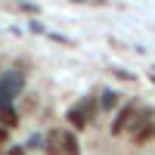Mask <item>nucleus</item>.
Segmentation results:
<instances>
[{
  "label": "nucleus",
  "instance_id": "nucleus-1",
  "mask_svg": "<svg viewBox=\"0 0 155 155\" xmlns=\"http://www.w3.org/2000/svg\"><path fill=\"white\" fill-rule=\"evenodd\" d=\"M25 90V71L22 68H9V71H0V109L9 106L12 99Z\"/></svg>",
  "mask_w": 155,
  "mask_h": 155
},
{
  "label": "nucleus",
  "instance_id": "nucleus-2",
  "mask_svg": "<svg viewBox=\"0 0 155 155\" xmlns=\"http://www.w3.org/2000/svg\"><path fill=\"white\" fill-rule=\"evenodd\" d=\"M134 118H137V102H127V106L115 109V118H112L109 134H112V137H121V134L127 130V127L134 124Z\"/></svg>",
  "mask_w": 155,
  "mask_h": 155
},
{
  "label": "nucleus",
  "instance_id": "nucleus-3",
  "mask_svg": "<svg viewBox=\"0 0 155 155\" xmlns=\"http://www.w3.org/2000/svg\"><path fill=\"white\" fill-rule=\"evenodd\" d=\"M47 155H62L65 152V140H62V130H47Z\"/></svg>",
  "mask_w": 155,
  "mask_h": 155
},
{
  "label": "nucleus",
  "instance_id": "nucleus-4",
  "mask_svg": "<svg viewBox=\"0 0 155 155\" xmlns=\"http://www.w3.org/2000/svg\"><path fill=\"white\" fill-rule=\"evenodd\" d=\"M118 102H121V96L115 93V90H102V93H99V109L102 112H115Z\"/></svg>",
  "mask_w": 155,
  "mask_h": 155
},
{
  "label": "nucleus",
  "instance_id": "nucleus-5",
  "mask_svg": "<svg viewBox=\"0 0 155 155\" xmlns=\"http://www.w3.org/2000/svg\"><path fill=\"white\" fill-rule=\"evenodd\" d=\"M65 118H68V124L74 127V130H87V124H90V121H87V115L78 109V106H74V109H68V115H65Z\"/></svg>",
  "mask_w": 155,
  "mask_h": 155
},
{
  "label": "nucleus",
  "instance_id": "nucleus-6",
  "mask_svg": "<svg viewBox=\"0 0 155 155\" xmlns=\"http://www.w3.org/2000/svg\"><path fill=\"white\" fill-rule=\"evenodd\" d=\"M0 124H6L9 130H12L16 124H19V112H16V106H12V102H9V106H3V109H0Z\"/></svg>",
  "mask_w": 155,
  "mask_h": 155
},
{
  "label": "nucleus",
  "instance_id": "nucleus-7",
  "mask_svg": "<svg viewBox=\"0 0 155 155\" xmlns=\"http://www.w3.org/2000/svg\"><path fill=\"white\" fill-rule=\"evenodd\" d=\"M62 140H65V155H81V149H78V140L71 130H62Z\"/></svg>",
  "mask_w": 155,
  "mask_h": 155
},
{
  "label": "nucleus",
  "instance_id": "nucleus-8",
  "mask_svg": "<svg viewBox=\"0 0 155 155\" xmlns=\"http://www.w3.org/2000/svg\"><path fill=\"white\" fill-rule=\"evenodd\" d=\"M28 149H37V152H44V149H47V134H37V130H34V134L28 137Z\"/></svg>",
  "mask_w": 155,
  "mask_h": 155
},
{
  "label": "nucleus",
  "instance_id": "nucleus-9",
  "mask_svg": "<svg viewBox=\"0 0 155 155\" xmlns=\"http://www.w3.org/2000/svg\"><path fill=\"white\" fill-rule=\"evenodd\" d=\"M19 9H22V12H28V16H37V12H41V6L28 3V0H19Z\"/></svg>",
  "mask_w": 155,
  "mask_h": 155
},
{
  "label": "nucleus",
  "instance_id": "nucleus-10",
  "mask_svg": "<svg viewBox=\"0 0 155 155\" xmlns=\"http://www.w3.org/2000/svg\"><path fill=\"white\" fill-rule=\"evenodd\" d=\"M112 74L121 78V81H137V74H134V71H124V68H112Z\"/></svg>",
  "mask_w": 155,
  "mask_h": 155
},
{
  "label": "nucleus",
  "instance_id": "nucleus-11",
  "mask_svg": "<svg viewBox=\"0 0 155 155\" xmlns=\"http://www.w3.org/2000/svg\"><path fill=\"white\" fill-rule=\"evenodd\" d=\"M28 31H31V34H47V28H44V25L37 22V19H34V22L28 25Z\"/></svg>",
  "mask_w": 155,
  "mask_h": 155
},
{
  "label": "nucleus",
  "instance_id": "nucleus-12",
  "mask_svg": "<svg viewBox=\"0 0 155 155\" xmlns=\"http://www.w3.org/2000/svg\"><path fill=\"white\" fill-rule=\"evenodd\" d=\"M25 149H28V146H9L6 155H25Z\"/></svg>",
  "mask_w": 155,
  "mask_h": 155
},
{
  "label": "nucleus",
  "instance_id": "nucleus-13",
  "mask_svg": "<svg viewBox=\"0 0 155 155\" xmlns=\"http://www.w3.org/2000/svg\"><path fill=\"white\" fill-rule=\"evenodd\" d=\"M6 140H9V127L0 124V143H6Z\"/></svg>",
  "mask_w": 155,
  "mask_h": 155
},
{
  "label": "nucleus",
  "instance_id": "nucleus-14",
  "mask_svg": "<svg viewBox=\"0 0 155 155\" xmlns=\"http://www.w3.org/2000/svg\"><path fill=\"white\" fill-rule=\"evenodd\" d=\"M152 84H155V74H152Z\"/></svg>",
  "mask_w": 155,
  "mask_h": 155
}]
</instances>
